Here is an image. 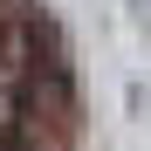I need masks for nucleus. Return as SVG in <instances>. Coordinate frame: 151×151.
I'll return each instance as SVG.
<instances>
[{"label":"nucleus","mask_w":151,"mask_h":151,"mask_svg":"<svg viewBox=\"0 0 151 151\" xmlns=\"http://www.w3.org/2000/svg\"><path fill=\"white\" fill-rule=\"evenodd\" d=\"M0 151H89L69 48L41 0H0Z\"/></svg>","instance_id":"f257e3e1"}]
</instances>
